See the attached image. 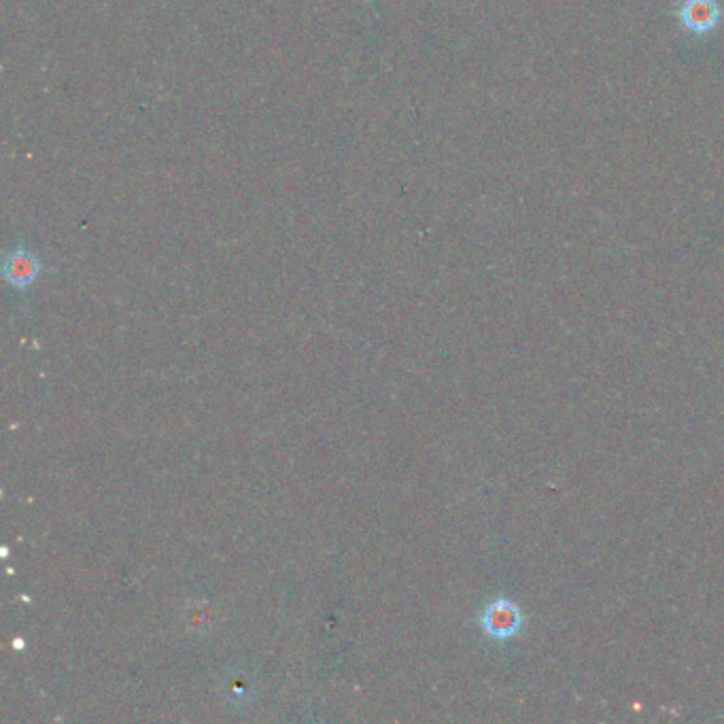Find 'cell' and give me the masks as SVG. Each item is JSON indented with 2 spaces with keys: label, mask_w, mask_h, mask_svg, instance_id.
Returning <instances> with one entry per match:
<instances>
[{
  "label": "cell",
  "mask_w": 724,
  "mask_h": 724,
  "mask_svg": "<svg viewBox=\"0 0 724 724\" xmlns=\"http://www.w3.org/2000/svg\"><path fill=\"white\" fill-rule=\"evenodd\" d=\"M5 279L11 287L17 289H26L30 287L34 281H37L39 272H41V262L39 257L34 255L28 249H13L7 257H5Z\"/></svg>",
  "instance_id": "7a4b0ae2"
},
{
  "label": "cell",
  "mask_w": 724,
  "mask_h": 724,
  "mask_svg": "<svg viewBox=\"0 0 724 724\" xmlns=\"http://www.w3.org/2000/svg\"><path fill=\"white\" fill-rule=\"evenodd\" d=\"M485 627L491 635H508L516 627V614L512 608L497 603L491 606L485 614Z\"/></svg>",
  "instance_id": "3957f363"
},
{
  "label": "cell",
  "mask_w": 724,
  "mask_h": 724,
  "mask_svg": "<svg viewBox=\"0 0 724 724\" xmlns=\"http://www.w3.org/2000/svg\"><path fill=\"white\" fill-rule=\"evenodd\" d=\"M722 20V7L718 0H682L678 5V22L680 26L697 34V37H705L718 28Z\"/></svg>",
  "instance_id": "6da1fadb"
}]
</instances>
